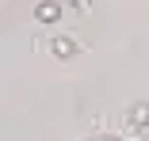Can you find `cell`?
Instances as JSON below:
<instances>
[{
	"label": "cell",
	"instance_id": "cell-1",
	"mask_svg": "<svg viewBox=\"0 0 149 141\" xmlns=\"http://www.w3.org/2000/svg\"><path fill=\"white\" fill-rule=\"evenodd\" d=\"M35 15H38V23H57L61 19V4H57V0H42L35 8Z\"/></svg>",
	"mask_w": 149,
	"mask_h": 141
},
{
	"label": "cell",
	"instance_id": "cell-3",
	"mask_svg": "<svg viewBox=\"0 0 149 141\" xmlns=\"http://www.w3.org/2000/svg\"><path fill=\"white\" fill-rule=\"evenodd\" d=\"M73 8H80V12H88V4H92V0H69Z\"/></svg>",
	"mask_w": 149,
	"mask_h": 141
},
{
	"label": "cell",
	"instance_id": "cell-2",
	"mask_svg": "<svg viewBox=\"0 0 149 141\" xmlns=\"http://www.w3.org/2000/svg\"><path fill=\"white\" fill-rule=\"evenodd\" d=\"M77 50H80V46H77L73 38H54V53H57V57H73Z\"/></svg>",
	"mask_w": 149,
	"mask_h": 141
},
{
	"label": "cell",
	"instance_id": "cell-4",
	"mask_svg": "<svg viewBox=\"0 0 149 141\" xmlns=\"http://www.w3.org/2000/svg\"><path fill=\"white\" fill-rule=\"evenodd\" d=\"M92 141H118V137H92Z\"/></svg>",
	"mask_w": 149,
	"mask_h": 141
}]
</instances>
